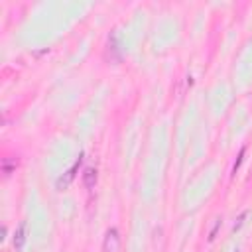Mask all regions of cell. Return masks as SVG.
Segmentation results:
<instances>
[{
	"instance_id": "6da1fadb",
	"label": "cell",
	"mask_w": 252,
	"mask_h": 252,
	"mask_svg": "<svg viewBox=\"0 0 252 252\" xmlns=\"http://www.w3.org/2000/svg\"><path fill=\"white\" fill-rule=\"evenodd\" d=\"M81 163H83V154H81V156L77 158V161H75V163L65 171V175H61V177L57 179V189H59V191H63V189H67V187L71 185V181L75 179V173L79 171Z\"/></svg>"
},
{
	"instance_id": "7a4b0ae2",
	"label": "cell",
	"mask_w": 252,
	"mask_h": 252,
	"mask_svg": "<svg viewBox=\"0 0 252 252\" xmlns=\"http://www.w3.org/2000/svg\"><path fill=\"white\" fill-rule=\"evenodd\" d=\"M102 250L104 252H120V234L116 228H108L102 240Z\"/></svg>"
},
{
	"instance_id": "3957f363",
	"label": "cell",
	"mask_w": 252,
	"mask_h": 252,
	"mask_svg": "<svg viewBox=\"0 0 252 252\" xmlns=\"http://www.w3.org/2000/svg\"><path fill=\"white\" fill-rule=\"evenodd\" d=\"M24 242H26V222H20L16 232H14V248H16V252H20L24 248Z\"/></svg>"
},
{
	"instance_id": "277c9868",
	"label": "cell",
	"mask_w": 252,
	"mask_h": 252,
	"mask_svg": "<svg viewBox=\"0 0 252 252\" xmlns=\"http://www.w3.org/2000/svg\"><path fill=\"white\" fill-rule=\"evenodd\" d=\"M83 183L87 189H93L96 185V169L94 167H87L83 173Z\"/></svg>"
},
{
	"instance_id": "5b68a950",
	"label": "cell",
	"mask_w": 252,
	"mask_h": 252,
	"mask_svg": "<svg viewBox=\"0 0 252 252\" xmlns=\"http://www.w3.org/2000/svg\"><path fill=\"white\" fill-rule=\"evenodd\" d=\"M242 156H244V148L240 150V154H238V159H236V163H234V167H232V171L236 173V169H238V165H240V161H242Z\"/></svg>"
}]
</instances>
